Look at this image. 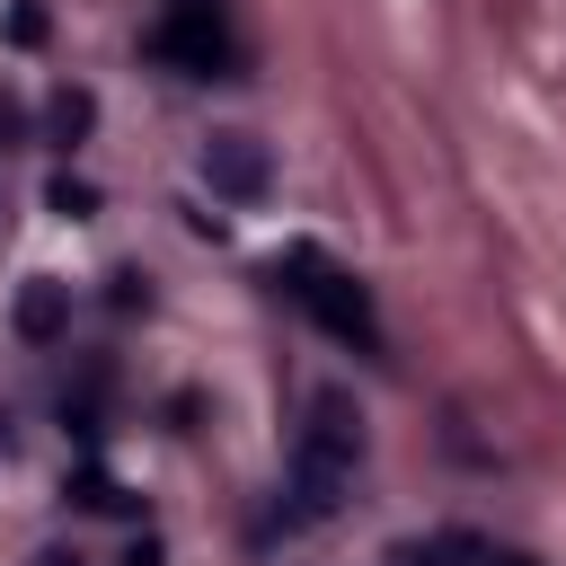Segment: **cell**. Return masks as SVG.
Listing matches in <instances>:
<instances>
[{"label": "cell", "mask_w": 566, "mask_h": 566, "mask_svg": "<svg viewBox=\"0 0 566 566\" xmlns=\"http://www.w3.org/2000/svg\"><path fill=\"white\" fill-rule=\"evenodd\" d=\"M203 186L230 195V203H256L265 195V142L256 133H212L203 142Z\"/></svg>", "instance_id": "277c9868"}, {"label": "cell", "mask_w": 566, "mask_h": 566, "mask_svg": "<svg viewBox=\"0 0 566 566\" xmlns=\"http://www.w3.org/2000/svg\"><path fill=\"white\" fill-rule=\"evenodd\" d=\"M62 327H71V283L27 274V292H18V336H27V345H53Z\"/></svg>", "instance_id": "5b68a950"}, {"label": "cell", "mask_w": 566, "mask_h": 566, "mask_svg": "<svg viewBox=\"0 0 566 566\" xmlns=\"http://www.w3.org/2000/svg\"><path fill=\"white\" fill-rule=\"evenodd\" d=\"M88 203H97V195H88L80 177H53V212H62V221H88Z\"/></svg>", "instance_id": "ba28073f"}, {"label": "cell", "mask_w": 566, "mask_h": 566, "mask_svg": "<svg viewBox=\"0 0 566 566\" xmlns=\"http://www.w3.org/2000/svg\"><path fill=\"white\" fill-rule=\"evenodd\" d=\"M35 566H71V557H35Z\"/></svg>", "instance_id": "8fae6325"}, {"label": "cell", "mask_w": 566, "mask_h": 566, "mask_svg": "<svg viewBox=\"0 0 566 566\" xmlns=\"http://www.w3.org/2000/svg\"><path fill=\"white\" fill-rule=\"evenodd\" d=\"M150 53L177 62L186 80H221V71L239 62V53H230V18H221V0H168L159 27H150Z\"/></svg>", "instance_id": "3957f363"}, {"label": "cell", "mask_w": 566, "mask_h": 566, "mask_svg": "<svg viewBox=\"0 0 566 566\" xmlns=\"http://www.w3.org/2000/svg\"><path fill=\"white\" fill-rule=\"evenodd\" d=\"M486 566H531V557H486Z\"/></svg>", "instance_id": "30bf717a"}, {"label": "cell", "mask_w": 566, "mask_h": 566, "mask_svg": "<svg viewBox=\"0 0 566 566\" xmlns=\"http://www.w3.org/2000/svg\"><path fill=\"white\" fill-rule=\"evenodd\" d=\"M88 115H97V97H88V88H62V97H53V133H62V142H80V133H88Z\"/></svg>", "instance_id": "52a82bcc"}, {"label": "cell", "mask_w": 566, "mask_h": 566, "mask_svg": "<svg viewBox=\"0 0 566 566\" xmlns=\"http://www.w3.org/2000/svg\"><path fill=\"white\" fill-rule=\"evenodd\" d=\"M354 451H363V416H354L336 389H318V398H310V424H301V442H292V522H327V513L345 504Z\"/></svg>", "instance_id": "6da1fadb"}, {"label": "cell", "mask_w": 566, "mask_h": 566, "mask_svg": "<svg viewBox=\"0 0 566 566\" xmlns=\"http://www.w3.org/2000/svg\"><path fill=\"white\" fill-rule=\"evenodd\" d=\"M460 557H478L460 531H433V539H398L389 548V566H460Z\"/></svg>", "instance_id": "8992f818"}, {"label": "cell", "mask_w": 566, "mask_h": 566, "mask_svg": "<svg viewBox=\"0 0 566 566\" xmlns=\"http://www.w3.org/2000/svg\"><path fill=\"white\" fill-rule=\"evenodd\" d=\"M18 124H27V115H18V97H0V142H18Z\"/></svg>", "instance_id": "9c48e42d"}, {"label": "cell", "mask_w": 566, "mask_h": 566, "mask_svg": "<svg viewBox=\"0 0 566 566\" xmlns=\"http://www.w3.org/2000/svg\"><path fill=\"white\" fill-rule=\"evenodd\" d=\"M274 283L336 336V345H354V354H380V310H371V292L336 265V256H318V248H283L274 256Z\"/></svg>", "instance_id": "7a4b0ae2"}]
</instances>
